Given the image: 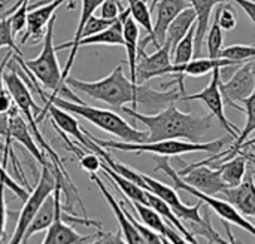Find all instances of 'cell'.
I'll list each match as a JSON object with an SVG mask.
<instances>
[{
  "instance_id": "obj_1",
  "label": "cell",
  "mask_w": 255,
  "mask_h": 244,
  "mask_svg": "<svg viewBox=\"0 0 255 244\" xmlns=\"http://www.w3.org/2000/svg\"><path fill=\"white\" fill-rule=\"evenodd\" d=\"M64 83L73 92H82L94 100L103 101L115 112H121L124 106L131 104L133 109L142 107L145 110L143 113L152 115L184 97L179 89L157 91L143 83L133 82L124 75L121 64L100 81L85 82L67 76Z\"/></svg>"
},
{
  "instance_id": "obj_2",
  "label": "cell",
  "mask_w": 255,
  "mask_h": 244,
  "mask_svg": "<svg viewBox=\"0 0 255 244\" xmlns=\"http://www.w3.org/2000/svg\"><path fill=\"white\" fill-rule=\"evenodd\" d=\"M127 116L139 121L148 128V140L146 142H160V140H187L199 143L202 142L208 131L212 130L214 115H193L179 110L175 103L164 107L163 110L148 115L137 112L133 107L124 106L121 109Z\"/></svg>"
},
{
  "instance_id": "obj_3",
  "label": "cell",
  "mask_w": 255,
  "mask_h": 244,
  "mask_svg": "<svg viewBox=\"0 0 255 244\" xmlns=\"http://www.w3.org/2000/svg\"><path fill=\"white\" fill-rule=\"evenodd\" d=\"M55 21H57V15L54 13L52 18L49 19L48 25H46V31H45V37H43V46H42V51H40L37 58L24 61V58L19 55L13 54L12 57L22 67V72L31 79V85H30L31 88H36V89L39 88L36 85V79H37L46 91H51V94L45 98H54V97L61 94V95H67L70 100L73 98L75 101H81L73 94V91L63 82V78H61V69H60V64H58V60L55 55L57 51H55L54 40H52Z\"/></svg>"
},
{
  "instance_id": "obj_4",
  "label": "cell",
  "mask_w": 255,
  "mask_h": 244,
  "mask_svg": "<svg viewBox=\"0 0 255 244\" xmlns=\"http://www.w3.org/2000/svg\"><path fill=\"white\" fill-rule=\"evenodd\" d=\"M45 103H54L60 109L81 116L96 125L97 128L103 130L105 133H109L120 139L121 142H128V143H143L148 140V131H140L136 127L130 125L120 113L115 110H108V109H99L90 104H85L82 101H70L64 100L60 95L54 98H45Z\"/></svg>"
},
{
  "instance_id": "obj_5",
  "label": "cell",
  "mask_w": 255,
  "mask_h": 244,
  "mask_svg": "<svg viewBox=\"0 0 255 244\" xmlns=\"http://www.w3.org/2000/svg\"><path fill=\"white\" fill-rule=\"evenodd\" d=\"M85 131V130H84ZM90 139L93 142H96L99 146L105 148V149H115V151H124V152H136V154H142V152H149V154H155L158 157H179L184 154H193V152H208V154H217L220 151H223V148H226V145L229 143L230 137H223V139H217L212 142H187V140H160V142H143V143H128V142H115V140H102L94 137L91 133L85 131ZM233 139V137H232Z\"/></svg>"
},
{
  "instance_id": "obj_6",
  "label": "cell",
  "mask_w": 255,
  "mask_h": 244,
  "mask_svg": "<svg viewBox=\"0 0 255 244\" xmlns=\"http://www.w3.org/2000/svg\"><path fill=\"white\" fill-rule=\"evenodd\" d=\"M154 171H163L164 174H167L173 183V188L178 191H185L191 195H194L197 200L203 201L211 210H214L223 221H227L229 224H233L236 227H241L242 230L248 231L253 237H255V225L253 222H250L244 215H241L230 203H227L223 198H217L215 195H208L203 194L200 191H197L194 186L188 185L179 174L178 171L172 167V164L169 163V157H160L157 158V165L154 168Z\"/></svg>"
},
{
  "instance_id": "obj_7",
  "label": "cell",
  "mask_w": 255,
  "mask_h": 244,
  "mask_svg": "<svg viewBox=\"0 0 255 244\" xmlns=\"http://www.w3.org/2000/svg\"><path fill=\"white\" fill-rule=\"evenodd\" d=\"M55 185H57V177H55L54 170L49 168V164H43L39 180H37L36 186L28 192V197L25 198L22 210L18 216V222H16L13 236L10 239L12 243H22V237H24L31 219L34 218V215L37 213V210L40 209L43 201L54 192Z\"/></svg>"
},
{
  "instance_id": "obj_8",
  "label": "cell",
  "mask_w": 255,
  "mask_h": 244,
  "mask_svg": "<svg viewBox=\"0 0 255 244\" xmlns=\"http://www.w3.org/2000/svg\"><path fill=\"white\" fill-rule=\"evenodd\" d=\"M212 79L211 82L208 83V86L197 92V94H191V95H185L182 100L184 101H193V100H199L202 101L209 113L214 115V118H217L221 124V127L229 133V136H232L233 139H238L241 130L229 121V118L226 116V112H224V100H223V94H221V89H220V82H221V69H215L212 73Z\"/></svg>"
},
{
  "instance_id": "obj_9",
  "label": "cell",
  "mask_w": 255,
  "mask_h": 244,
  "mask_svg": "<svg viewBox=\"0 0 255 244\" xmlns=\"http://www.w3.org/2000/svg\"><path fill=\"white\" fill-rule=\"evenodd\" d=\"M142 177L145 180L146 191L155 194L163 201H166L170 206V209L173 210V213L178 216V219H181L182 222H200L203 219V215H202L203 201H200L194 206H187L185 203L181 201V198L178 195V189H175L148 174L142 173Z\"/></svg>"
},
{
  "instance_id": "obj_10",
  "label": "cell",
  "mask_w": 255,
  "mask_h": 244,
  "mask_svg": "<svg viewBox=\"0 0 255 244\" xmlns=\"http://www.w3.org/2000/svg\"><path fill=\"white\" fill-rule=\"evenodd\" d=\"M220 89L223 94L224 104L241 110L244 101L254 92L255 76L250 60L241 64V67L235 72L233 78L229 81L220 82Z\"/></svg>"
},
{
  "instance_id": "obj_11",
  "label": "cell",
  "mask_w": 255,
  "mask_h": 244,
  "mask_svg": "<svg viewBox=\"0 0 255 244\" xmlns=\"http://www.w3.org/2000/svg\"><path fill=\"white\" fill-rule=\"evenodd\" d=\"M172 75V52L170 45L164 42L157 51L151 55L145 52V49L137 51L136 61V82L143 83L149 79L158 76H170Z\"/></svg>"
},
{
  "instance_id": "obj_12",
  "label": "cell",
  "mask_w": 255,
  "mask_h": 244,
  "mask_svg": "<svg viewBox=\"0 0 255 244\" xmlns=\"http://www.w3.org/2000/svg\"><path fill=\"white\" fill-rule=\"evenodd\" d=\"M245 61H235V60H230V58H202V57H197V58H193L191 61H188L187 64H182V66H173L172 64V75L170 76H175V79L169 83H166L164 86H172L175 83H178V89L181 91V94L185 97V76H193V78H200L203 75H208V73H212L215 69H224V67H230V66H241L244 64ZM182 97V98H184Z\"/></svg>"
},
{
  "instance_id": "obj_13",
  "label": "cell",
  "mask_w": 255,
  "mask_h": 244,
  "mask_svg": "<svg viewBox=\"0 0 255 244\" xmlns=\"http://www.w3.org/2000/svg\"><path fill=\"white\" fill-rule=\"evenodd\" d=\"M178 174L191 186H194L197 191L208 194V195H220L224 189L229 186L223 180L218 168L206 165V164H197L193 163L190 165H185L182 170H176Z\"/></svg>"
},
{
  "instance_id": "obj_14",
  "label": "cell",
  "mask_w": 255,
  "mask_h": 244,
  "mask_svg": "<svg viewBox=\"0 0 255 244\" xmlns=\"http://www.w3.org/2000/svg\"><path fill=\"white\" fill-rule=\"evenodd\" d=\"M250 63H251V67H253V72H254L255 76V58H251ZM241 112H244V113L247 115V122H245L244 130L239 133L238 139H235V142H233L226 151H220V152L214 154L211 158L203 160V161H200V163H197V164H206V165L214 167L215 164H218V163H221V161H226V160H230V158H233L235 155H238L239 146H241V145H242V143H244V142H245V140H247V139L255 131V89L254 92L244 101V104H242V107H241Z\"/></svg>"
},
{
  "instance_id": "obj_15",
  "label": "cell",
  "mask_w": 255,
  "mask_h": 244,
  "mask_svg": "<svg viewBox=\"0 0 255 244\" xmlns=\"http://www.w3.org/2000/svg\"><path fill=\"white\" fill-rule=\"evenodd\" d=\"M123 200H124V203L127 206H130L136 212L139 221L143 225H146L152 231L158 233L167 243H188L187 239L175 227H172L170 224H167L161 218V215L157 213L152 207H149V206H146L143 203H139V201H131L127 197H124Z\"/></svg>"
},
{
  "instance_id": "obj_16",
  "label": "cell",
  "mask_w": 255,
  "mask_h": 244,
  "mask_svg": "<svg viewBox=\"0 0 255 244\" xmlns=\"http://www.w3.org/2000/svg\"><path fill=\"white\" fill-rule=\"evenodd\" d=\"M220 195L241 215L247 218H255V176L253 170H247L241 185L227 188Z\"/></svg>"
},
{
  "instance_id": "obj_17",
  "label": "cell",
  "mask_w": 255,
  "mask_h": 244,
  "mask_svg": "<svg viewBox=\"0 0 255 244\" xmlns=\"http://www.w3.org/2000/svg\"><path fill=\"white\" fill-rule=\"evenodd\" d=\"M45 115H49L55 130L73 137L75 140H78L81 143V146L87 151H90V145H91V140L90 137L84 133V130L81 128L79 122L76 118L72 116V113L60 109L58 106H55L54 103H45V107L40 110L39 116H37V122L45 116Z\"/></svg>"
},
{
  "instance_id": "obj_18",
  "label": "cell",
  "mask_w": 255,
  "mask_h": 244,
  "mask_svg": "<svg viewBox=\"0 0 255 244\" xmlns=\"http://www.w3.org/2000/svg\"><path fill=\"white\" fill-rule=\"evenodd\" d=\"M190 0H158L152 10H155L154 21V40L152 45L160 48L166 40V31L169 24L187 7H190Z\"/></svg>"
},
{
  "instance_id": "obj_19",
  "label": "cell",
  "mask_w": 255,
  "mask_h": 244,
  "mask_svg": "<svg viewBox=\"0 0 255 244\" xmlns=\"http://www.w3.org/2000/svg\"><path fill=\"white\" fill-rule=\"evenodd\" d=\"M64 1L66 0H51V1H46L43 6H37L34 9H28L25 33L21 37L19 43L21 45L27 43V40L30 37H33L37 42L43 36V33L46 31V25H48L49 19L52 18V15L60 7V4H63Z\"/></svg>"
},
{
  "instance_id": "obj_20",
  "label": "cell",
  "mask_w": 255,
  "mask_h": 244,
  "mask_svg": "<svg viewBox=\"0 0 255 244\" xmlns=\"http://www.w3.org/2000/svg\"><path fill=\"white\" fill-rule=\"evenodd\" d=\"M90 177H91V180L97 185V188H99L100 192L103 194L105 200L108 201L109 207L112 209V212H114V215H115V218H117V221H118V225H120V230H121V234H123V240H124L126 243H145L143 239H142V236L137 233V230L134 228V225H133V224L130 222V219L127 218V215H126V212H124V207H123L121 203H118V201L115 200V197L108 191V188H106V185L103 183V180H102L99 176H96V173L90 174Z\"/></svg>"
},
{
  "instance_id": "obj_21",
  "label": "cell",
  "mask_w": 255,
  "mask_h": 244,
  "mask_svg": "<svg viewBox=\"0 0 255 244\" xmlns=\"http://www.w3.org/2000/svg\"><path fill=\"white\" fill-rule=\"evenodd\" d=\"M103 0H82V9H81V15H79V21H78V27H76V31H75V36L72 40L66 42V43H61V45H57L55 46V51H61V49H66V48H70V54L67 57V61H66V66L64 69L61 70V78H63V82L66 81V78L69 76L70 73V69L76 60V55H78V51H79V40L82 37V30H84V25L87 22V19L96 12L97 7H100Z\"/></svg>"
},
{
  "instance_id": "obj_22",
  "label": "cell",
  "mask_w": 255,
  "mask_h": 244,
  "mask_svg": "<svg viewBox=\"0 0 255 244\" xmlns=\"http://www.w3.org/2000/svg\"><path fill=\"white\" fill-rule=\"evenodd\" d=\"M230 0H190L191 7L196 12V34H194V58L202 55L205 45V37L209 30V19L212 10L221 4L229 3Z\"/></svg>"
},
{
  "instance_id": "obj_23",
  "label": "cell",
  "mask_w": 255,
  "mask_h": 244,
  "mask_svg": "<svg viewBox=\"0 0 255 244\" xmlns=\"http://www.w3.org/2000/svg\"><path fill=\"white\" fill-rule=\"evenodd\" d=\"M96 240L94 237H84L81 234H78L72 227H69L63 219H61V204L58 201L57 206V213H55V219L51 224V227L46 230L43 243L45 244H78V243H87Z\"/></svg>"
},
{
  "instance_id": "obj_24",
  "label": "cell",
  "mask_w": 255,
  "mask_h": 244,
  "mask_svg": "<svg viewBox=\"0 0 255 244\" xmlns=\"http://www.w3.org/2000/svg\"><path fill=\"white\" fill-rule=\"evenodd\" d=\"M128 13V7L123 9L120 16L117 18V21L109 25L108 28H105L100 33L82 37L78 43L79 48L82 46H91V45H105V46H124V36H123V22H124V16Z\"/></svg>"
},
{
  "instance_id": "obj_25",
  "label": "cell",
  "mask_w": 255,
  "mask_h": 244,
  "mask_svg": "<svg viewBox=\"0 0 255 244\" xmlns=\"http://www.w3.org/2000/svg\"><path fill=\"white\" fill-rule=\"evenodd\" d=\"M123 36H124V48L127 52V63L130 67V79L136 82V61H137V51H139V24L131 18L130 10L124 16Z\"/></svg>"
},
{
  "instance_id": "obj_26",
  "label": "cell",
  "mask_w": 255,
  "mask_h": 244,
  "mask_svg": "<svg viewBox=\"0 0 255 244\" xmlns=\"http://www.w3.org/2000/svg\"><path fill=\"white\" fill-rule=\"evenodd\" d=\"M247 164H248V158H247L245 151H242L238 155H235L233 158L221 161V163L215 164L214 167L218 168V171H220L223 180L226 182V185L229 188H233V186L241 185V182L244 180V177L247 174V170H248Z\"/></svg>"
},
{
  "instance_id": "obj_27",
  "label": "cell",
  "mask_w": 255,
  "mask_h": 244,
  "mask_svg": "<svg viewBox=\"0 0 255 244\" xmlns=\"http://www.w3.org/2000/svg\"><path fill=\"white\" fill-rule=\"evenodd\" d=\"M111 180V183L123 192L124 197H127L128 200L131 201H139V203H143L146 204V189L140 188L139 185L133 183L131 180L126 179L124 176L118 174L114 168H111L103 160H102V168H100Z\"/></svg>"
},
{
  "instance_id": "obj_28",
  "label": "cell",
  "mask_w": 255,
  "mask_h": 244,
  "mask_svg": "<svg viewBox=\"0 0 255 244\" xmlns=\"http://www.w3.org/2000/svg\"><path fill=\"white\" fill-rule=\"evenodd\" d=\"M196 24V12L194 9L190 6L187 9H184L167 27L166 31V40L170 45V52L173 54L178 42L188 33V30Z\"/></svg>"
},
{
  "instance_id": "obj_29",
  "label": "cell",
  "mask_w": 255,
  "mask_h": 244,
  "mask_svg": "<svg viewBox=\"0 0 255 244\" xmlns=\"http://www.w3.org/2000/svg\"><path fill=\"white\" fill-rule=\"evenodd\" d=\"M126 1L128 4L127 7L130 10L131 18L139 24V27L145 28V31H146V37L143 39L142 45L139 46V49H145L154 40V22H152L151 7H148L145 0H126Z\"/></svg>"
},
{
  "instance_id": "obj_30",
  "label": "cell",
  "mask_w": 255,
  "mask_h": 244,
  "mask_svg": "<svg viewBox=\"0 0 255 244\" xmlns=\"http://www.w3.org/2000/svg\"><path fill=\"white\" fill-rule=\"evenodd\" d=\"M202 215H203V219L200 222H187V228L188 231L197 239L199 237H203L206 242L209 243H226V240L218 234V231L214 228L212 225V219H211V215H209V207L203 203L202 206Z\"/></svg>"
},
{
  "instance_id": "obj_31",
  "label": "cell",
  "mask_w": 255,
  "mask_h": 244,
  "mask_svg": "<svg viewBox=\"0 0 255 244\" xmlns=\"http://www.w3.org/2000/svg\"><path fill=\"white\" fill-rule=\"evenodd\" d=\"M194 34H196V24L178 42V45L172 54V64L173 66L187 64L188 61H191L194 58Z\"/></svg>"
},
{
  "instance_id": "obj_32",
  "label": "cell",
  "mask_w": 255,
  "mask_h": 244,
  "mask_svg": "<svg viewBox=\"0 0 255 244\" xmlns=\"http://www.w3.org/2000/svg\"><path fill=\"white\" fill-rule=\"evenodd\" d=\"M206 48H208V57L209 58H220V54L223 51L224 43V30L221 28L217 15H214L212 25L206 33Z\"/></svg>"
},
{
  "instance_id": "obj_33",
  "label": "cell",
  "mask_w": 255,
  "mask_h": 244,
  "mask_svg": "<svg viewBox=\"0 0 255 244\" xmlns=\"http://www.w3.org/2000/svg\"><path fill=\"white\" fill-rule=\"evenodd\" d=\"M28 3H30V0H24L19 4L12 6L6 12V15H10L9 21H10L12 30H13L15 34L21 33L25 28V25H27V13H28V9H30Z\"/></svg>"
},
{
  "instance_id": "obj_34",
  "label": "cell",
  "mask_w": 255,
  "mask_h": 244,
  "mask_svg": "<svg viewBox=\"0 0 255 244\" xmlns=\"http://www.w3.org/2000/svg\"><path fill=\"white\" fill-rule=\"evenodd\" d=\"M1 48H9L10 51H13L15 55L22 57L19 48L15 43V33L12 30L9 16L6 13L0 15V49Z\"/></svg>"
},
{
  "instance_id": "obj_35",
  "label": "cell",
  "mask_w": 255,
  "mask_h": 244,
  "mask_svg": "<svg viewBox=\"0 0 255 244\" xmlns=\"http://www.w3.org/2000/svg\"><path fill=\"white\" fill-rule=\"evenodd\" d=\"M215 15L218 18V22L221 25V28L224 31H230L235 30L238 25V15H236V9L230 4V3H221L217 6L215 9Z\"/></svg>"
},
{
  "instance_id": "obj_36",
  "label": "cell",
  "mask_w": 255,
  "mask_h": 244,
  "mask_svg": "<svg viewBox=\"0 0 255 244\" xmlns=\"http://www.w3.org/2000/svg\"><path fill=\"white\" fill-rule=\"evenodd\" d=\"M220 57L230 58L235 61H248L255 58V45H232L223 48Z\"/></svg>"
},
{
  "instance_id": "obj_37",
  "label": "cell",
  "mask_w": 255,
  "mask_h": 244,
  "mask_svg": "<svg viewBox=\"0 0 255 244\" xmlns=\"http://www.w3.org/2000/svg\"><path fill=\"white\" fill-rule=\"evenodd\" d=\"M117 19H106L103 16H96L94 13L87 19L85 25H84V30H82V37H87V36H91V34H96V33H100L103 31L105 28H108L109 25H112ZM81 37V39H82Z\"/></svg>"
},
{
  "instance_id": "obj_38",
  "label": "cell",
  "mask_w": 255,
  "mask_h": 244,
  "mask_svg": "<svg viewBox=\"0 0 255 244\" xmlns=\"http://www.w3.org/2000/svg\"><path fill=\"white\" fill-rule=\"evenodd\" d=\"M0 182L4 183V186H6L7 189H10V191L13 192V195H16L19 200L25 201V198L28 197V189L24 188L21 183H16V182L12 179V176L6 171L3 163H0Z\"/></svg>"
},
{
  "instance_id": "obj_39",
  "label": "cell",
  "mask_w": 255,
  "mask_h": 244,
  "mask_svg": "<svg viewBox=\"0 0 255 244\" xmlns=\"http://www.w3.org/2000/svg\"><path fill=\"white\" fill-rule=\"evenodd\" d=\"M121 10V0H103L100 4V16L106 19H117Z\"/></svg>"
},
{
  "instance_id": "obj_40",
  "label": "cell",
  "mask_w": 255,
  "mask_h": 244,
  "mask_svg": "<svg viewBox=\"0 0 255 244\" xmlns=\"http://www.w3.org/2000/svg\"><path fill=\"white\" fill-rule=\"evenodd\" d=\"M4 191L6 186L4 183L0 182V242L4 236V230H6V218H7V212H6V200H4Z\"/></svg>"
},
{
  "instance_id": "obj_41",
  "label": "cell",
  "mask_w": 255,
  "mask_h": 244,
  "mask_svg": "<svg viewBox=\"0 0 255 244\" xmlns=\"http://www.w3.org/2000/svg\"><path fill=\"white\" fill-rule=\"evenodd\" d=\"M13 98L10 95V92L7 91V88L4 86L0 91V113H7L12 107H13Z\"/></svg>"
},
{
  "instance_id": "obj_42",
  "label": "cell",
  "mask_w": 255,
  "mask_h": 244,
  "mask_svg": "<svg viewBox=\"0 0 255 244\" xmlns=\"http://www.w3.org/2000/svg\"><path fill=\"white\" fill-rule=\"evenodd\" d=\"M230 1H233L235 4H239L247 12L250 19L255 24V0H230Z\"/></svg>"
},
{
  "instance_id": "obj_43",
  "label": "cell",
  "mask_w": 255,
  "mask_h": 244,
  "mask_svg": "<svg viewBox=\"0 0 255 244\" xmlns=\"http://www.w3.org/2000/svg\"><path fill=\"white\" fill-rule=\"evenodd\" d=\"M254 145H255V137H253L251 140H245V142L239 146L238 154H239V152H242V151H245V149H248V148H251V146H254Z\"/></svg>"
},
{
  "instance_id": "obj_44",
  "label": "cell",
  "mask_w": 255,
  "mask_h": 244,
  "mask_svg": "<svg viewBox=\"0 0 255 244\" xmlns=\"http://www.w3.org/2000/svg\"><path fill=\"white\" fill-rule=\"evenodd\" d=\"M157 1H158V0H151V12H152V9H154V6L157 4Z\"/></svg>"
},
{
  "instance_id": "obj_45",
  "label": "cell",
  "mask_w": 255,
  "mask_h": 244,
  "mask_svg": "<svg viewBox=\"0 0 255 244\" xmlns=\"http://www.w3.org/2000/svg\"><path fill=\"white\" fill-rule=\"evenodd\" d=\"M3 148H4V146H3V145H1V142H0V151H3Z\"/></svg>"
},
{
  "instance_id": "obj_46",
  "label": "cell",
  "mask_w": 255,
  "mask_h": 244,
  "mask_svg": "<svg viewBox=\"0 0 255 244\" xmlns=\"http://www.w3.org/2000/svg\"><path fill=\"white\" fill-rule=\"evenodd\" d=\"M21 1H24V0H18V1H16V3H15V4H19V3H21Z\"/></svg>"
},
{
  "instance_id": "obj_47",
  "label": "cell",
  "mask_w": 255,
  "mask_h": 244,
  "mask_svg": "<svg viewBox=\"0 0 255 244\" xmlns=\"http://www.w3.org/2000/svg\"><path fill=\"white\" fill-rule=\"evenodd\" d=\"M0 7H1V4H0Z\"/></svg>"
}]
</instances>
